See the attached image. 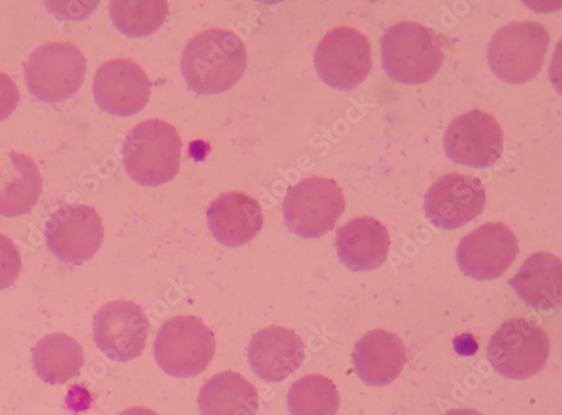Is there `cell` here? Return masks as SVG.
<instances>
[{"mask_svg":"<svg viewBox=\"0 0 562 415\" xmlns=\"http://www.w3.org/2000/svg\"><path fill=\"white\" fill-rule=\"evenodd\" d=\"M20 103V92L14 80L0 72V121L9 119Z\"/></svg>","mask_w":562,"mask_h":415,"instance_id":"obj_27","label":"cell"},{"mask_svg":"<svg viewBox=\"0 0 562 415\" xmlns=\"http://www.w3.org/2000/svg\"><path fill=\"white\" fill-rule=\"evenodd\" d=\"M93 97L101 110L121 117L145 110L151 97V82L143 68L128 59L103 65L93 79Z\"/></svg>","mask_w":562,"mask_h":415,"instance_id":"obj_15","label":"cell"},{"mask_svg":"<svg viewBox=\"0 0 562 415\" xmlns=\"http://www.w3.org/2000/svg\"><path fill=\"white\" fill-rule=\"evenodd\" d=\"M550 355V339L542 327L526 318H513L492 336L487 358L495 372L508 380L539 374Z\"/></svg>","mask_w":562,"mask_h":415,"instance_id":"obj_7","label":"cell"},{"mask_svg":"<svg viewBox=\"0 0 562 415\" xmlns=\"http://www.w3.org/2000/svg\"><path fill=\"white\" fill-rule=\"evenodd\" d=\"M252 372L268 383L283 382L302 367L305 346L293 330L270 327L257 333L249 345Z\"/></svg>","mask_w":562,"mask_h":415,"instance_id":"obj_16","label":"cell"},{"mask_svg":"<svg viewBox=\"0 0 562 415\" xmlns=\"http://www.w3.org/2000/svg\"><path fill=\"white\" fill-rule=\"evenodd\" d=\"M207 223L214 238L225 247L251 243L263 225L259 202L240 192L220 195L207 210Z\"/></svg>","mask_w":562,"mask_h":415,"instance_id":"obj_17","label":"cell"},{"mask_svg":"<svg viewBox=\"0 0 562 415\" xmlns=\"http://www.w3.org/2000/svg\"><path fill=\"white\" fill-rule=\"evenodd\" d=\"M181 147L173 125L161 120L139 123L127 134L122 149L126 172L143 187H160L177 176Z\"/></svg>","mask_w":562,"mask_h":415,"instance_id":"obj_2","label":"cell"},{"mask_svg":"<svg viewBox=\"0 0 562 415\" xmlns=\"http://www.w3.org/2000/svg\"><path fill=\"white\" fill-rule=\"evenodd\" d=\"M486 205L481 179L453 172L441 177L425 199L428 220L442 229L459 228L480 216Z\"/></svg>","mask_w":562,"mask_h":415,"instance_id":"obj_14","label":"cell"},{"mask_svg":"<svg viewBox=\"0 0 562 415\" xmlns=\"http://www.w3.org/2000/svg\"><path fill=\"white\" fill-rule=\"evenodd\" d=\"M340 261L355 272L380 268L387 259L391 238L386 226L374 217H356L341 226L336 242Z\"/></svg>","mask_w":562,"mask_h":415,"instance_id":"obj_18","label":"cell"},{"mask_svg":"<svg viewBox=\"0 0 562 415\" xmlns=\"http://www.w3.org/2000/svg\"><path fill=\"white\" fill-rule=\"evenodd\" d=\"M288 405L292 415H336L340 407V395L330 379L307 375L292 385Z\"/></svg>","mask_w":562,"mask_h":415,"instance_id":"obj_24","label":"cell"},{"mask_svg":"<svg viewBox=\"0 0 562 415\" xmlns=\"http://www.w3.org/2000/svg\"><path fill=\"white\" fill-rule=\"evenodd\" d=\"M519 240L503 223H486L465 236L457 249V262L471 279H498L519 256Z\"/></svg>","mask_w":562,"mask_h":415,"instance_id":"obj_13","label":"cell"},{"mask_svg":"<svg viewBox=\"0 0 562 415\" xmlns=\"http://www.w3.org/2000/svg\"><path fill=\"white\" fill-rule=\"evenodd\" d=\"M42 192V177L30 157L10 153L0 158V215L16 217L32 211Z\"/></svg>","mask_w":562,"mask_h":415,"instance_id":"obj_21","label":"cell"},{"mask_svg":"<svg viewBox=\"0 0 562 415\" xmlns=\"http://www.w3.org/2000/svg\"><path fill=\"white\" fill-rule=\"evenodd\" d=\"M120 415H159V414L150 408L137 406V407H132V408L125 410Z\"/></svg>","mask_w":562,"mask_h":415,"instance_id":"obj_28","label":"cell"},{"mask_svg":"<svg viewBox=\"0 0 562 415\" xmlns=\"http://www.w3.org/2000/svg\"><path fill=\"white\" fill-rule=\"evenodd\" d=\"M504 132L490 113L474 110L454 119L445 134L447 157L477 169L494 166L502 157Z\"/></svg>","mask_w":562,"mask_h":415,"instance_id":"obj_11","label":"cell"},{"mask_svg":"<svg viewBox=\"0 0 562 415\" xmlns=\"http://www.w3.org/2000/svg\"><path fill=\"white\" fill-rule=\"evenodd\" d=\"M44 235L55 256L66 263L79 266L99 253L105 229L95 209L64 205L46 221Z\"/></svg>","mask_w":562,"mask_h":415,"instance_id":"obj_10","label":"cell"},{"mask_svg":"<svg viewBox=\"0 0 562 415\" xmlns=\"http://www.w3.org/2000/svg\"><path fill=\"white\" fill-rule=\"evenodd\" d=\"M357 375L370 386H387L402 373L406 348L401 338L385 330H373L356 345L352 355Z\"/></svg>","mask_w":562,"mask_h":415,"instance_id":"obj_19","label":"cell"},{"mask_svg":"<svg viewBox=\"0 0 562 415\" xmlns=\"http://www.w3.org/2000/svg\"><path fill=\"white\" fill-rule=\"evenodd\" d=\"M216 340L205 323L193 315L165 323L155 344V357L165 373L178 379L203 373L214 358Z\"/></svg>","mask_w":562,"mask_h":415,"instance_id":"obj_4","label":"cell"},{"mask_svg":"<svg viewBox=\"0 0 562 415\" xmlns=\"http://www.w3.org/2000/svg\"><path fill=\"white\" fill-rule=\"evenodd\" d=\"M319 78L339 90L350 91L368 77L372 68L368 37L349 26L326 33L314 55Z\"/></svg>","mask_w":562,"mask_h":415,"instance_id":"obj_9","label":"cell"},{"mask_svg":"<svg viewBox=\"0 0 562 415\" xmlns=\"http://www.w3.org/2000/svg\"><path fill=\"white\" fill-rule=\"evenodd\" d=\"M442 415H484V414L474 408H453V410L446 412Z\"/></svg>","mask_w":562,"mask_h":415,"instance_id":"obj_29","label":"cell"},{"mask_svg":"<svg viewBox=\"0 0 562 415\" xmlns=\"http://www.w3.org/2000/svg\"><path fill=\"white\" fill-rule=\"evenodd\" d=\"M110 14L115 26L130 37H145L157 32L165 23L167 2H112Z\"/></svg>","mask_w":562,"mask_h":415,"instance_id":"obj_25","label":"cell"},{"mask_svg":"<svg viewBox=\"0 0 562 415\" xmlns=\"http://www.w3.org/2000/svg\"><path fill=\"white\" fill-rule=\"evenodd\" d=\"M87 70L82 53L71 42H49L36 49L25 65L31 94L44 103H61L80 89Z\"/></svg>","mask_w":562,"mask_h":415,"instance_id":"obj_8","label":"cell"},{"mask_svg":"<svg viewBox=\"0 0 562 415\" xmlns=\"http://www.w3.org/2000/svg\"><path fill=\"white\" fill-rule=\"evenodd\" d=\"M562 263L549 253L530 256L508 285L537 311L557 310L562 302Z\"/></svg>","mask_w":562,"mask_h":415,"instance_id":"obj_20","label":"cell"},{"mask_svg":"<svg viewBox=\"0 0 562 415\" xmlns=\"http://www.w3.org/2000/svg\"><path fill=\"white\" fill-rule=\"evenodd\" d=\"M283 210L291 233L318 239L335 228L346 211V198L335 179L314 176L289 190Z\"/></svg>","mask_w":562,"mask_h":415,"instance_id":"obj_5","label":"cell"},{"mask_svg":"<svg viewBox=\"0 0 562 415\" xmlns=\"http://www.w3.org/2000/svg\"><path fill=\"white\" fill-rule=\"evenodd\" d=\"M150 333L143 307L127 301L105 304L93 317V338L113 361L126 362L144 354Z\"/></svg>","mask_w":562,"mask_h":415,"instance_id":"obj_12","label":"cell"},{"mask_svg":"<svg viewBox=\"0 0 562 415\" xmlns=\"http://www.w3.org/2000/svg\"><path fill=\"white\" fill-rule=\"evenodd\" d=\"M382 58L385 72L394 81L422 85L438 74L445 54L432 30L415 22H402L384 34Z\"/></svg>","mask_w":562,"mask_h":415,"instance_id":"obj_3","label":"cell"},{"mask_svg":"<svg viewBox=\"0 0 562 415\" xmlns=\"http://www.w3.org/2000/svg\"><path fill=\"white\" fill-rule=\"evenodd\" d=\"M32 362L45 383L64 384L79 375L85 363L81 345L72 337L57 333L42 338L33 348Z\"/></svg>","mask_w":562,"mask_h":415,"instance_id":"obj_23","label":"cell"},{"mask_svg":"<svg viewBox=\"0 0 562 415\" xmlns=\"http://www.w3.org/2000/svg\"><path fill=\"white\" fill-rule=\"evenodd\" d=\"M550 34L537 22L510 23L499 30L488 46V63L504 82L521 85L536 78L544 63Z\"/></svg>","mask_w":562,"mask_h":415,"instance_id":"obj_6","label":"cell"},{"mask_svg":"<svg viewBox=\"0 0 562 415\" xmlns=\"http://www.w3.org/2000/svg\"><path fill=\"white\" fill-rule=\"evenodd\" d=\"M22 270V256L15 243L0 235V292L10 289Z\"/></svg>","mask_w":562,"mask_h":415,"instance_id":"obj_26","label":"cell"},{"mask_svg":"<svg viewBox=\"0 0 562 415\" xmlns=\"http://www.w3.org/2000/svg\"><path fill=\"white\" fill-rule=\"evenodd\" d=\"M199 406L202 415H257L260 399L257 389L243 375L224 372L204 384Z\"/></svg>","mask_w":562,"mask_h":415,"instance_id":"obj_22","label":"cell"},{"mask_svg":"<svg viewBox=\"0 0 562 415\" xmlns=\"http://www.w3.org/2000/svg\"><path fill=\"white\" fill-rule=\"evenodd\" d=\"M248 66L243 40L231 31L212 29L196 35L181 58L182 76L199 96H217L236 86Z\"/></svg>","mask_w":562,"mask_h":415,"instance_id":"obj_1","label":"cell"}]
</instances>
